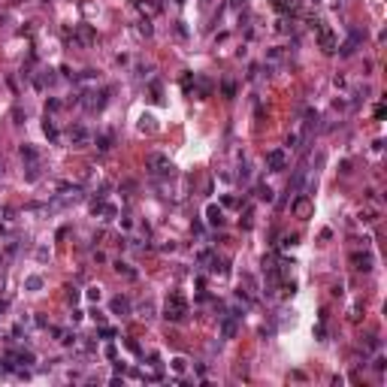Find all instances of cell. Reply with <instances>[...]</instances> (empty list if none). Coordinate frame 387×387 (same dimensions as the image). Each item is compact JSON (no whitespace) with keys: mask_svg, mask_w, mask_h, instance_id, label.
<instances>
[{"mask_svg":"<svg viewBox=\"0 0 387 387\" xmlns=\"http://www.w3.org/2000/svg\"><path fill=\"white\" fill-rule=\"evenodd\" d=\"M351 263H354V269H360V272L372 269V257L369 254H351Z\"/></svg>","mask_w":387,"mask_h":387,"instance_id":"8fae6325","label":"cell"},{"mask_svg":"<svg viewBox=\"0 0 387 387\" xmlns=\"http://www.w3.org/2000/svg\"><path fill=\"white\" fill-rule=\"evenodd\" d=\"M97 43V33L88 27V24H79L76 27V37H73V46H94Z\"/></svg>","mask_w":387,"mask_h":387,"instance_id":"52a82bcc","label":"cell"},{"mask_svg":"<svg viewBox=\"0 0 387 387\" xmlns=\"http://www.w3.org/2000/svg\"><path fill=\"white\" fill-rule=\"evenodd\" d=\"M145 169L151 172V175H172L175 172V167H172V161L167 154H157V151H151L148 157H145Z\"/></svg>","mask_w":387,"mask_h":387,"instance_id":"7a4b0ae2","label":"cell"},{"mask_svg":"<svg viewBox=\"0 0 387 387\" xmlns=\"http://www.w3.org/2000/svg\"><path fill=\"white\" fill-rule=\"evenodd\" d=\"M55 336H58L61 345H76V336H70V333H64V330H55Z\"/></svg>","mask_w":387,"mask_h":387,"instance_id":"ffe728a7","label":"cell"},{"mask_svg":"<svg viewBox=\"0 0 387 387\" xmlns=\"http://www.w3.org/2000/svg\"><path fill=\"white\" fill-rule=\"evenodd\" d=\"M139 33H143V37H151V22H148V19L139 22Z\"/></svg>","mask_w":387,"mask_h":387,"instance_id":"d4e9b609","label":"cell"},{"mask_svg":"<svg viewBox=\"0 0 387 387\" xmlns=\"http://www.w3.org/2000/svg\"><path fill=\"white\" fill-rule=\"evenodd\" d=\"M139 318H154V303H151V300H143V303H139Z\"/></svg>","mask_w":387,"mask_h":387,"instance_id":"2e32d148","label":"cell"},{"mask_svg":"<svg viewBox=\"0 0 387 387\" xmlns=\"http://www.w3.org/2000/svg\"><path fill=\"white\" fill-rule=\"evenodd\" d=\"M79 103L85 106V112H100L103 106H106V91H97V88H91V91L79 94Z\"/></svg>","mask_w":387,"mask_h":387,"instance_id":"3957f363","label":"cell"},{"mask_svg":"<svg viewBox=\"0 0 387 387\" xmlns=\"http://www.w3.org/2000/svg\"><path fill=\"white\" fill-rule=\"evenodd\" d=\"M197 85H200V97H209V91H212V82H209V79H197Z\"/></svg>","mask_w":387,"mask_h":387,"instance_id":"44dd1931","label":"cell"},{"mask_svg":"<svg viewBox=\"0 0 387 387\" xmlns=\"http://www.w3.org/2000/svg\"><path fill=\"white\" fill-rule=\"evenodd\" d=\"M257 197H260V200H266V203H269V200H272V191H269L266 185H260V188H257Z\"/></svg>","mask_w":387,"mask_h":387,"instance_id":"cb8c5ba5","label":"cell"},{"mask_svg":"<svg viewBox=\"0 0 387 387\" xmlns=\"http://www.w3.org/2000/svg\"><path fill=\"white\" fill-rule=\"evenodd\" d=\"M266 167L272 169V172H281L288 167V151L285 148H272L269 154H266Z\"/></svg>","mask_w":387,"mask_h":387,"instance_id":"5b68a950","label":"cell"},{"mask_svg":"<svg viewBox=\"0 0 387 387\" xmlns=\"http://www.w3.org/2000/svg\"><path fill=\"white\" fill-rule=\"evenodd\" d=\"M115 272L124 275V278H130V281H136V275H139V272L130 266V263H124V260H115Z\"/></svg>","mask_w":387,"mask_h":387,"instance_id":"4fadbf2b","label":"cell"},{"mask_svg":"<svg viewBox=\"0 0 387 387\" xmlns=\"http://www.w3.org/2000/svg\"><path fill=\"white\" fill-rule=\"evenodd\" d=\"M0 172H3V164H0Z\"/></svg>","mask_w":387,"mask_h":387,"instance_id":"f1b7e54d","label":"cell"},{"mask_svg":"<svg viewBox=\"0 0 387 387\" xmlns=\"http://www.w3.org/2000/svg\"><path fill=\"white\" fill-rule=\"evenodd\" d=\"M97 148H100V151H109V148H112V136H109V133H100V136H97Z\"/></svg>","mask_w":387,"mask_h":387,"instance_id":"ac0fdd59","label":"cell"},{"mask_svg":"<svg viewBox=\"0 0 387 387\" xmlns=\"http://www.w3.org/2000/svg\"><path fill=\"white\" fill-rule=\"evenodd\" d=\"M233 3H245V0H233Z\"/></svg>","mask_w":387,"mask_h":387,"instance_id":"83f0119b","label":"cell"},{"mask_svg":"<svg viewBox=\"0 0 387 387\" xmlns=\"http://www.w3.org/2000/svg\"><path fill=\"white\" fill-rule=\"evenodd\" d=\"M206 218H209V224H212V227H221V221H224L218 206H209V209H206Z\"/></svg>","mask_w":387,"mask_h":387,"instance_id":"9a60e30c","label":"cell"},{"mask_svg":"<svg viewBox=\"0 0 387 387\" xmlns=\"http://www.w3.org/2000/svg\"><path fill=\"white\" fill-rule=\"evenodd\" d=\"M109 306H112L115 314H121V318H124V314H130V300H127V296H115Z\"/></svg>","mask_w":387,"mask_h":387,"instance_id":"7c38bea8","label":"cell"},{"mask_svg":"<svg viewBox=\"0 0 387 387\" xmlns=\"http://www.w3.org/2000/svg\"><path fill=\"white\" fill-rule=\"evenodd\" d=\"M357 46H360V30H351V37L342 46H336V48H339L342 58H348V55H354V51H357Z\"/></svg>","mask_w":387,"mask_h":387,"instance_id":"9c48e42d","label":"cell"},{"mask_svg":"<svg viewBox=\"0 0 387 387\" xmlns=\"http://www.w3.org/2000/svg\"><path fill=\"white\" fill-rule=\"evenodd\" d=\"M164 318H167V321H175V324L188 318V300H185V296H182L179 290L167 296V306H164Z\"/></svg>","mask_w":387,"mask_h":387,"instance_id":"6da1fadb","label":"cell"},{"mask_svg":"<svg viewBox=\"0 0 387 387\" xmlns=\"http://www.w3.org/2000/svg\"><path fill=\"white\" fill-rule=\"evenodd\" d=\"M43 130H46V136H48V139H58V127H55V121H51L48 115H46V124H43Z\"/></svg>","mask_w":387,"mask_h":387,"instance_id":"d6986e66","label":"cell"},{"mask_svg":"<svg viewBox=\"0 0 387 387\" xmlns=\"http://www.w3.org/2000/svg\"><path fill=\"white\" fill-rule=\"evenodd\" d=\"M139 130H143V133H154V118L143 115V118H139Z\"/></svg>","mask_w":387,"mask_h":387,"instance_id":"e0dca14e","label":"cell"},{"mask_svg":"<svg viewBox=\"0 0 387 387\" xmlns=\"http://www.w3.org/2000/svg\"><path fill=\"white\" fill-rule=\"evenodd\" d=\"M70 145H73V148H88V145H91L94 143V136H91V130H88L85 124H73V127H70Z\"/></svg>","mask_w":387,"mask_h":387,"instance_id":"277c9868","label":"cell"},{"mask_svg":"<svg viewBox=\"0 0 387 387\" xmlns=\"http://www.w3.org/2000/svg\"><path fill=\"white\" fill-rule=\"evenodd\" d=\"M22 161H27V164H40V154H37V148L33 145H22Z\"/></svg>","mask_w":387,"mask_h":387,"instance_id":"5bb4252c","label":"cell"},{"mask_svg":"<svg viewBox=\"0 0 387 387\" xmlns=\"http://www.w3.org/2000/svg\"><path fill=\"white\" fill-rule=\"evenodd\" d=\"M100 76L94 73V70H85V73H82V82H97Z\"/></svg>","mask_w":387,"mask_h":387,"instance_id":"484cf974","label":"cell"},{"mask_svg":"<svg viewBox=\"0 0 387 387\" xmlns=\"http://www.w3.org/2000/svg\"><path fill=\"white\" fill-rule=\"evenodd\" d=\"M233 91H236L233 82H224V94H227V97H233Z\"/></svg>","mask_w":387,"mask_h":387,"instance_id":"4316f807","label":"cell"},{"mask_svg":"<svg viewBox=\"0 0 387 387\" xmlns=\"http://www.w3.org/2000/svg\"><path fill=\"white\" fill-rule=\"evenodd\" d=\"M185 369H188V360H185V357H175V360H172V372H179V375H182Z\"/></svg>","mask_w":387,"mask_h":387,"instance_id":"7402d4cb","label":"cell"},{"mask_svg":"<svg viewBox=\"0 0 387 387\" xmlns=\"http://www.w3.org/2000/svg\"><path fill=\"white\" fill-rule=\"evenodd\" d=\"M309 197H312V194H303V197H300V200H296V203L290 206V209H293V215H300V218H306V215H309V209H312Z\"/></svg>","mask_w":387,"mask_h":387,"instance_id":"30bf717a","label":"cell"},{"mask_svg":"<svg viewBox=\"0 0 387 387\" xmlns=\"http://www.w3.org/2000/svg\"><path fill=\"white\" fill-rule=\"evenodd\" d=\"M236 330H239V314H227L221 321V339H233Z\"/></svg>","mask_w":387,"mask_h":387,"instance_id":"ba28073f","label":"cell"},{"mask_svg":"<svg viewBox=\"0 0 387 387\" xmlns=\"http://www.w3.org/2000/svg\"><path fill=\"white\" fill-rule=\"evenodd\" d=\"M318 46L327 51V55H333V51H336V46H339V43H336V37H333V30H330V27H324V24L318 27Z\"/></svg>","mask_w":387,"mask_h":387,"instance_id":"8992f818","label":"cell"},{"mask_svg":"<svg viewBox=\"0 0 387 387\" xmlns=\"http://www.w3.org/2000/svg\"><path fill=\"white\" fill-rule=\"evenodd\" d=\"M24 285H27V290H40V288H43V278H37V275H30V278L24 281Z\"/></svg>","mask_w":387,"mask_h":387,"instance_id":"603a6c76","label":"cell"}]
</instances>
